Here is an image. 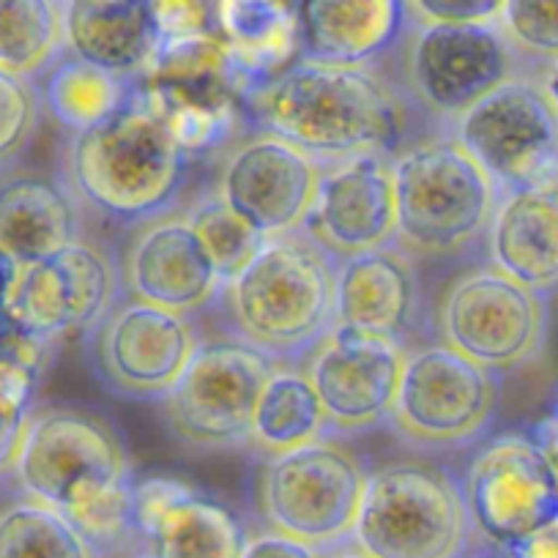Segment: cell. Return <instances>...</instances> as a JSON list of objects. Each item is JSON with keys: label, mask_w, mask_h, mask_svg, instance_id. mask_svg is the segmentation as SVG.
<instances>
[{"label": "cell", "mask_w": 558, "mask_h": 558, "mask_svg": "<svg viewBox=\"0 0 558 558\" xmlns=\"http://www.w3.org/2000/svg\"><path fill=\"white\" fill-rule=\"evenodd\" d=\"M77 241L83 211L61 181L34 173L0 179V250L20 266L47 260Z\"/></svg>", "instance_id": "25"}, {"label": "cell", "mask_w": 558, "mask_h": 558, "mask_svg": "<svg viewBox=\"0 0 558 558\" xmlns=\"http://www.w3.org/2000/svg\"><path fill=\"white\" fill-rule=\"evenodd\" d=\"M422 310L416 260L395 241L337 260L331 329L408 348Z\"/></svg>", "instance_id": "21"}, {"label": "cell", "mask_w": 558, "mask_h": 558, "mask_svg": "<svg viewBox=\"0 0 558 558\" xmlns=\"http://www.w3.org/2000/svg\"><path fill=\"white\" fill-rule=\"evenodd\" d=\"M190 168L192 159L134 83L126 105L110 118L69 134L58 181L80 206L110 222L148 225L173 211Z\"/></svg>", "instance_id": "3"}, {"label": "cell", "mask_w": 558, "mask_h": 558, "mask_svg": "<svg viewBox=\"0 0 558 558\" xmlns=\"http://www.w3.org/2000/svg\"><path fill=\"white\" fill-rule=\"evenodd\" d=\"M190 228L201 239L203 250L211 257L214 268L228 282L230 277L241 271L246 263L255 257V252L263 246V235L255 233L244 219L235 217L217 195H206L192 203L190 211L184 214Z\"/></svg>", "instance_id": "31"}, {"label": "cell", "mask_w": 558, "mask_h": 558, "mask_svg": "<svg viewBox=\"0 0 558 558\" xmlns=\"http://www.w3.org/2000/svg\"><path fill=\"white\" fill-rule=\"evenodd\" d=\"M197 342L195 320L132 296L118 299L83 337L94 378L129 402H162Z\"/></svg>", "instance_id": "13"}, {"label": "cell", "mask_w": 558, "mask_h": 558, "mask_svg": "<svg viewBox=\"0 0 558 558\" xmlns=\"http://www.w3.org/2000/svg\"><path fill=\"white\" fill-rule=\"evenodd\" d=\"M556 179H558V175H556Z\"/></svg>", "instance_id": "44"}, {"label": "cell", "mask_w": 558, "mask_h": 558, "mask_svg": "<svg viewBox=\"0 0 558 558\" xmlns=\"http://www.w3.org/2000/svg\"><path fill=\"white\" fill-rule=\"evenodd\" d=\"M121 296V263L101 246L77 241L47 260L20 266L3 315L20 335L58 345L88 335Z\"/></svg>", "instance_id": "15"}, {"label": "cell", "mask_w": 558, "mask_h": 558, "mask_svg": "<svg viewBox=\"0 0 558 558\" xmlns=\"http://www.w3.org/2000/svg\"><path fill=\"white\" fill-rule=\"evenodd\" d=\"M159 41L197 39L217 34L214 3H151Z\"/></svg>", "instance_id": "36"}, {"label": "cell", "mask_w": 558, "mask_h": 558, "mask_svg": "<svg viewBox=\"0 0 558 558\" xmlns=\"http://www.w3.org/2000/svg\"><path fill=\"white\" fill-rule=\"evenodd\" d=\"M217 31L230 66L244 88L299 61V3L288 0H219Z\"/></svg>", "instance_id": "26"}, {"label": "cell", "mask_w": 558, "mask_h": 558, "mask_svg": "<svg viewBox=\"0 0 558 558\" xmlns=\"http://www.w3.org/2000/svg\"><path fill=\"white\" fill-rule=\"evenodd\" d=\"M7 315H3V310H0V337H3V335H7Z\"/></svg>", "instance_id": "43"}, {"label": "cell", "mask_w": 558, "mask_h": 558, "mask_svg": "<svg viewBox=\"0 0 558 558\" xmlns=\"http://www.w3.org/2000/svg\"><path fill=\"white\" fill-rule=\"evenodd\" d=\"M41 121L36 83L0 72V170L12 168L25 151Z\"/></svg>", "instance_id": "34"}, {"label": "cell", "mask_w": 558, "mask_h": 558, "mask_svg": "<svg viewBox=\"0 0 558 558\" xmlns=\"http://www.w3.org/2000/svg\"><path fill=\"white\" fill-rule=\"evenodd\" d=\"M444 345L490 373L534 364L550 335V299L493 266L474 268L449 286L441 302Z\"/></svg>", "instance_id": "11"}, {"label": "cell", "mask_w": 558, "mask_h": 558, "mask_svg": "<svg viewBox=\"0 0 558 558\" xmlns=\"http://www.w3.org/2000/svg\"><path fill=\"white\" fill-rule=\"evenodd\" d=\"M485 241L493 268L545 299L558 293V179L504 195Z\"/></svg>", "instance_id": "24"}, {"label": "cell", "mask_w": 558, "mask_h": 558, "mask_svg": "<svg viewBox=\"0 0 558 558\" xmlns=\"http://www.w3.org/2000/svg\"><path fill=\"white\" fill-rule=\"evenodd\" d=\"M405 345L331 329L304 364L318 395L329 438H351L389 427L400 389Z\"/></svg>", "instance_id": "16"}, {"label": "cell", "mask_w": 558, "mask_h": 558, "mask_svg": "<svg viewBox=\"0 0 558 558\" xmlns=\"http://www.w3.org/2000/svg\"><path fill=\"white\" fill-rule=\"evenodd\" d=\"M395 244L405 255L454 257L487 239L501 195L447 132L391 157Z\"/></svg>", "instance_id": "5"}, {"label": "cell", "mask_w": 558, "mask_h": 558, "mask_svg": "<svg viewBox=\"0 0 558 558\" xmlns=\"http://www.w3.org/2000/svg\"><path fill=\"white\" fill-rule=\"evenodd\" d=\"M400 0H304L299 3V61L373 66L405 34Z\"/></svg>", "instance_id": "23"}, {"label": "cell", "mask_w": 558, "mask_h": 558, "mask_svg": "<svg viewBox=\"0 0 558 558\" xmlns=\"http://www.w3.org/2000/svg\"><path fill=\"white\" fill-rule=\"evenodd\" d=\"M326 558H369V556H367V553L359 550V547H353L351 542H348V545H342V547H337V550L326 553Z\"/></svg>", "instance_id": "42"}, {"label": "cell", "mask_w": 558, "mask_h": 558, "mask_svg": "<svg viewBox=\"0 0 558 558\" xmlns=\"http://www.w3.org/2000/svg\"><path fill=\"white\" fill-rule=\"evenodd\" d=\"M36 90H39L41 112H47L69 134H80L126 105L134 83L63 52L36 80Z\"/></svg>", "instance_id": "28"}, {"label": "cell", "mask_w": 558, "mask_h": 558, "mask_svg": "<svg viewBox=\"0 0 558 558\" xmlns=\"http://www.w3.org/2000/svg\"><path fill=\"white\" fill-rule=\"evenodd\" d=\"M12 482L20 496L61 512L99 558H140L134 476L123 433L80 405L34 411Z\"/></svg>", "instance_id": "2"}, {"label": "cell", "mask_w": 558, "mask_h": 558, "mask_svg": "<svg viewBox=\"0 0 558 558\" xmlns=\"http://www.w3.org/2000/svg\"><path fill=\"white\" fill-rule=\"evenodd\" d=\"M395 225L391 157L364 154L326 165L302 233L335 260H345L395 241Z\"/></svg>", "instance_id": "19"}, {"label": "cell", "mask_w": 558, "mask_h": 558, "mask_svg": "<svg viewBox=\"0 0 558 558\" xmlns=\"http://www.w3.org/2000/svg\"><path fill=\"white\" fill-rule=\"evenodd\" d=\"M274 367L277 362L233 337L201 340L159 402L170 430L203 452L246 449L257 397Z\"/></svg>", "instance_id": "10"}, {"label": "cell", "mask_w": 558, "mask_h": 558, "mask_svg": "<svg viewBox=\"0 0 558 558\" xmlns=\"http://www.w3.org/2000/svg\"><path fill=\"white\" fill-rule=\"evenodd\" d=\"M45 369L0 353V480H12Z\"/></svg>", "instance_id": "32"}, {"label": "cell", "mask_w": 558, "mask_h": 558, "mask_svg": "<svg viewBox=\"0 0 558 558\" xmlns=\"http://www.w3.org/2000/svg\"><path fill=\"white\" fill-rule=\"evenodd\" d=\"M0 558H99L83 534L56 509L14 498L0 509Z\"/></svg>", "instance_id": "30"}, {"label": "cell", "mask_w": 558, "mask_h": 558, "mask_svg": "<svg viewBox=\"0 0 558 558\" xmlns=\"http://www.w3.org/2000/svg\"><path fill=\"white\" fill-rule=\"evenodd\" d=\"M123 296L192 318L214 304L222 277L184 217L143 225L121 260Z\"/></svg>", "instance_id": "20"}, {"label": "cell", "mask_w": 558, "mask_h": 558, "mask_svg": "<svg viewBox=\"0 0 558 558\" xmlns=\"http://www.w3.org/2000/svg\"><path fill=\"white\" fill-rule=\"evenodd\" d=\"M61 56V3L0 0V72L36 83Z\"/></svg>", "instance_id": "29"}, {"label": "cell", "mask_w": 558, "mask_h": 558, "mask_svg": "<svg viewBox=\"0 0 558 558\" xmlns=\"http://www.w3.org/2000/svg\"><path fill=\"white\" fill-rule=\"evenodd\" d=\"M496 25L523 66L529 61L545 66L558 58V3L507 0Z\"/></svg>", "instance_id": "33"}, {"label": "cell", "mask_w": 558, "mask_h": 558, "mask_svg": "<svg viewBox=\"0 0 558 558\" xmlns=\"http://www.w3.org/2000/svg\"><path fill=\"white\" fill-rule=\"evenodd\" d=\"M498 0H411L405 3L408 25H496Z\"/></svg>", "instance_id": "35"}, {"label": "cell", "mask_w": 558, "mask_h": 558, "mask_svg": "<svg viewBox=\"0 0 558 558\" xmlns=\"http://www.w3.org/2000/svg\"><path fill=\"white\" fill-rule=\"evenodd\" d=\"M447 134L485 170L501 197L558 175V118L534 74L498 85L454 118Z\"/></svg>", "instance_id": "12"}, {"label": "cell", "mask_w": 558, "mask_h": 558, "mask_svg": "<svg viewBox=\"0 0 558 558\" xmlns=\"http://www.w3.org/2000/svg\"><path fill=\"white\" fill-rule=\"evenodd\" d=\"M351 545L369 558H463L476 536L460 480L425 460L369 471Z\"/></svg>", "instance_id": "6"}, {"label": "cell", "mask_w": 558, "mask_h": 558, "mask_svg": "<svg viewBox=\"0 0 558 558\" xmlns=\"http://www.w3.org/2000/svg\"><path fill=\"white\" fill-rule=\"evenodd\" d=\"M405 90L441 123H452L498 85L531 72L498 25H405Z\"/></svg>", "instance_id": "14"}, {"label": "cell", "mask_w": 558, "mask_h": 558, "mask_svg": "<svg viewBox=\"0 0 558 558\" xmlns=\"http://www.w3.org/2000/svg\"><path fill=\"white\" fill-rule=\"evenodd\" d=\"M17 271H20V263L14 260L7 250H0V310H3V304H7L9 293H12Z\"/></svg>", "instance_id": "40"}, {"label": "cell", "mask_w": 558, "mask_h": 558, "mask_svg": "<svg viewBox=\"0 0 558 558\" xmlns=\"http://www.w3.org/2000/svg\"><path fill=\"white\" fill-rule=\"evenodd\" d=\"M320 438H329V430L307 373L302 364H277L257 397L246 449L266 460L302 449Z\"/></svg>", "instance_id": "27"}, {"label": "cell", "mask_w": 558, "mask_h": 558, "mask_svg": "<svg viewBox=\"0 0 558 558\" xmlns=\"http://www.w3.org/2000/svg\"><path fill=\"white\" fill-rule=\"evenodd\" d=\"M324 168L286 140L255 132L235 143L214 195L263 239L304 228Z\"/></svg>", "instance_id": "17"}, {"label": "cell", "mask_w": 558, "mask_h": 558, "mask_svg": "<svg viewBox=\"0 0 558 558\" xmlns=\"http://www.w3.org/2000/svg\"><path fill=\"white\" fill-rule=\"evenodd\" d=\"M241 558H326V553L302 545L286 534H277V531H260L255 536H246Z\"/></svg>", "instance_id": "37"}, {"label": "cell", "mask_w": 558, "mask_h": 558, "mask_svg": "<svg viewBox=\"0 0 558 558\" xmlns=\"http://www.w3.org/2000/svg\"><path fill=\"white\" fill-rule=\"evenodd\" d=\"M337 260L307 233L263 241L219 291L228 337L277 364H307L335 318Z\"/></svg>", "instance_id": "4"}, {"label": "cell", "mask_w": 558, "mask_h": 558, "mask_svg": "<svg viewBox=\"0 0 558 558\" xmlns=\"http://www.w3.org/2000/svg\"><path fill=\"white\" fill-rule=\"evenodd\" d=\"M534 436L539 438L542 447L547 449V454H550L553 465H556V471H558V395H556V400H553L547 416L534 427Z\"/></svg>", "instance_id": "38"}, {"label": "cell", "mask_w": 558, "mask_h": 558, "mask_svg": "<svg viewBox=\"0 0 558 558\" xmlns=\"http://www.w3.org/2000/svg\"><path fill=\"white\" fill-rule=\"evenodd\" d=\"M501 408V375L444 342L408 348L389 427L416 452L476 449Z\"/></svg>", "instance_id": "7"}, {"label": "cell", "mask_w": 558, "mask_h": 558, "mask_svg": "<svg viewBox=\"0 0 558 558\" xmlns=\"http://www.w3.org/2000/svg\"><path fill=\"white\" fill-rule=\"evenodd\" d=\"M364 482L362 460L342 447L340 438H320L263 460L257 509L268 531L331 553L351 542Z\"/></svg>", "instance_id": "8"}, {"label": "cell", "mask_w": 558, "mask_h": 558, "mask_svg": "<svg viewBox=\"0 0 558 558\" xmlns=\"http://www.w3.org/2000/svg\"><path fill=\"white\" fill-rule=\"evenodd\" d=\"M463 558H509V556L507 553L496 550V547H487V545H480V542H476V545L471 547Z\"/></svg>", "instance_id": "41"}, {"label": "cell", "mask_w": 558, "mask_h": 558, "mask_svg": "<svg viewBox=\"0 0 558 558\" xmlns=\"http://www.w3.org/2000/svg\"><path fill=\"white\" fill-rule=\"evenodd\" d=\"M132 523L140 558H241L246 545L222 501L173 476L134 482Z\"/></svg>", "instance_id": "18"}, {"label": "cell", "mask_w": 558, "mask_h": 558, "mask_svg": "<svg viewBox=\"0 0 558 558\" xmlns=\"http://www.w3.org/2000/svg\"><path fill=\"white\" fill-rule=\"evenodd\" d=\"M241 118L326 168L408 146L411 101L373 66L296 61L241 94Z\"/></svg>", "instance_id": "1"}, {"label": "cell", "mask_w": 558, "mask_h": 558, "mask_svg": "<svg viewBox=\"0 0 558 558\" xmlns=\"http://www.w3.org/2000/svg\"><path fill=\"white\" fill-rule=\"evenodd\" d=\"M480 545L509 553L558 520V471L534 430L487 436L460 476Z\"/></svg>", "instance_id": "9"}, {"label": "cell", "mask_w": 558, "mask_h": 558, "mask_svg": "<svg viewBox=\"0 0 558 558\" xmlns=\"http://www.w3.org/2000/svg\"><path fill=\"white\" fill-rule=\"evenodd\" d=\"M534 80H536V85H539L542 94H545L547 105L553 107V112H556V118H558V58L556 61L545 63V66H542V72L534 74Z\"/></svg>", "instance_id": "39"}, {"label": "cell", "mask_w": 558, "mask_h": 558, "mask_svg": "<svg viewBox=\"0 0 558 558\" xmlns=\"http://www.w3.org/2000/svg\"><path fill=\"white\" fill-rule=\"evenodd\" d=\"M63 52L123 80H143L159 52L154 9L146 0L61 3Z\"/></svg>", "instance_id": "22"}]
</instances>
